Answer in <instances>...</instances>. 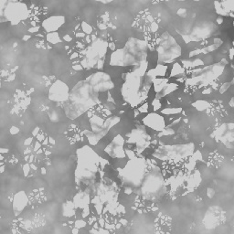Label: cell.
Listing matches in <instances>:
<instances>
[{
    "instance_id": "1",
    "label": "cell",
    "mask_w": 234,
    "mask_h": 234,
    "mask_svg": "<svg viewBox=\"0 0 234 234\" xmlns=\"http://www.w3.org/2000/svg\"><path fill=\"white\" fill-rule=\"evenodd\" d=\"M86 80L98 92H109L114 87L113 80L105 72H95L90 75Z\"/></svg>"
},
{
    "instance_id": "2",
    "label": "cell",
    "mask_w": 234,
    "mask_h": 234,
    "mask_svg": "<svg viewBox=\"0 0 234 234\" xmlns=\"http://www.w3.org/2000/svg\"><path fill=\"white\" fill-rule=\"evenodd\" d=\"M69 98H70V92H69L68 86L64 82L61 80L54 82L50 87L49 99L54 102L66 103Z\"/></svg>"
},
{
    "instance_id": "3",
    "label": "cell",
    "mask_w": 234,
    "mask_h": 234,
    "mask_svg": "<svg viewBox=\"0 0 234 234\" xmlns=\"http://www.w3.org/2000/svg\"><path fill=\"white\" fill-rule=\"evenodd\" d=\"M65 18L62 16H52L42 22V27L48 33L56 32L64 24Z\"/></svg>"
},
{
    "instance_id": "4",
    "label": "cell",
    "mask_w": 234,
    "mask_h": 234,
    "mask_svg": "<svg viewBox=\"0 0 234 234\" xmlns=\"http://www.w3.org/2000/svg\"><path fill=\"white\" fill-rule=\"evenodd\" d=\"M144 123L156 131H162L165 128V120L156 114H151L144 118Z\"/></svg>"
},
{
    "instance_id": "5",
    "label": "cell",
    "mask_w": 234,
    "mask_h": 234,
    "mask_svg": "<svg viewBox=\"0 0 234 234\" xmlns=\"http://www.w3.org/2000/svg\"><path fill=\"white\" fill-rule=\"evenodd\" d=\"M46 39L48 42L52 43V44H58L59 42H61V38H60V36L57 32L48 33L46 36Z\"/></svg>"
},
{
    "instance_id": "6",
    "label": "cell",
    "mask_w": 234,
    "mask_h": 234,
    "mask_svg": "<svg viewBox=\"0 0 234 234\" xmlns=\"http://www.w3.org/2000/svg\"><path fill=\"white\" fill-rule=\"evenodd\" d=\"M80 29L81 31H83L86 35H90L92 32V27L90 24H88L87 22H82L80 25Z\"/></svg>"
},
{
    "instance_id": "7",
    "label": "cell",
    "mask_w": 234,
    "mask_h": 234,
    "mask_svg": "<svg viewBox=\"0 0 234 234\" xmlns=\"http://www.w3.org/2000/svg\"><path fill=\"white\" fill-rule=\"evenodd\" d=\"M148 108H149L148 104L146 103H145L138 108V112H140V113H146L148 111Z\"/></svg>"
},
{
    "instance_id": "8",
    "label": "cell",
    "mask_w": 234,
    "mask_h": 234,
    "mask_svg": "<svg viewBox=\"0 0 234 234\" xmlns=\"http://www.w3.org/2000/svg\"><path fill=\"white\" fill-rule=\"evenodd\" d=\"M63 39H64V40H66L67 42H71V41L72 40V37H70L69 35H65V36L63 37Z\"/></svg>"
},
{
    "instance_id": "9",
    "label": "cell",
    "mask_w": 234,
    "mask_h": 234,
    "mask_svg": "<svg viewBox=\"0 0 234 234\" xmlns=\"http://www.w3.org/2000/svg\"><path fill=\"white\" fill-rule=\"evenodd\" d=\"M96 1H99V2H102V3H110L114 1V0H96Z\"/></svg>"
}]
</instances>
